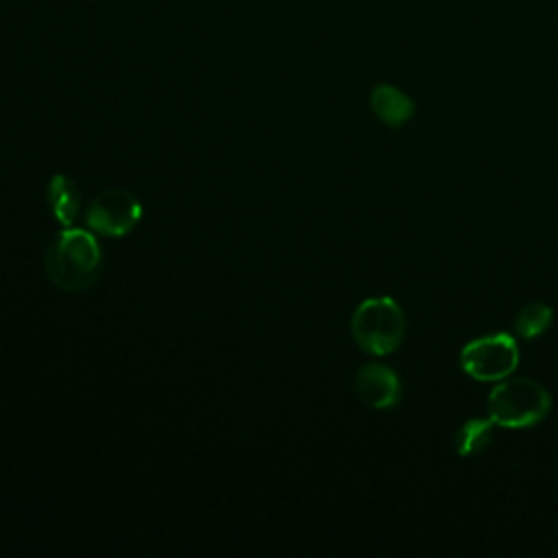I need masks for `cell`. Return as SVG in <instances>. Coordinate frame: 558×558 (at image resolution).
<instances>
[{
  "label": "cell",
  "instance_id": "obj_3",
  "mask_svg": "<svg viewBox=\"0 0 558 558\" xmlns=\"http://www.w3.org/2000/svg\"><path fill=\"white\" fill-rule=\"evenodd\" d=\"M351 333L357 347L373 355L392 353L405 333V316L390 296L362 301L351 316Z\"/></svg>",
  "mask_w": 558,
  "mask_h": 558
},
{
  "label": "cell",
  "instance_id": "obj_1",
  "mask_svg": "<svg viewBox=\"0 0 558 558\" xmlns=\"http://www.w3.org/2000/svg\"><path fill=\"white\" fill-rule=\"evenodd\" d=\"M44 266L48 279L65 292L89 288L102 268V251L94 231L63 227L48 244Z\"/></svg>",
  "mask_w": 558,
  "mask_h": 558
},
{
  "label": "cell",
  "instance_id": "obj_7",
  "mask_svg": "<svg viewBox=\"0 0 558 558\" xmlns=\"http://www.w3.org/2000/svg\"><path fill=\"white\" fill-rule=\"evenodd\" d=\"M371 109L384 124L401 126L412 118L414 102L401 89L388 83H381V85H375L371 92Z\"/></svg>",
  "mask_w": 558,
  "mask_h": 558
},
{
  "label": "cell",
  "instance_id": "obj_6",
  "mask_svg": "<svg viewBox=\"0 0 558 558\" xmlns=\"http://www.w3.org/2000/svg\"><path fill=\"white\" fill-rule=\"evenodd\" d=\"M355 390L366 405L388 410L399 403L401 379L384 364H364L355 375Z\"/></svg>",
  "mask_w": 558,
  "mask_h": 558
},
{
  "label": "cell",
  "instance_id": "obj_5",
  "mask_svg": "<svg viewBox=\"0 0 558 558\" xmlns=\"http://www.w3.org/2000/svg\"><path fill=\"white\" fill-rule=\"evenodd\" d=\"M142 220V203L126 190L100 192L85 211L89 231L105 238H122Z\"/></svg>",
  "mask_w": 558,
  "mask_h": 558
},
{
  "label": "cell",
  "instance_id": "obj_4",
  "mask_svg": "<svg viewBox=\"0 0 558 558\" xmlns=\"http://www.w3.org/2000/svg\"><path fill=\"white\" fill-rule=\"evenodd\" d=\"M519 364V347L510 333L482 336L460 351V366L477 381H501Z\"/></svg>",
  "mask_w": 558,
  "mask_h": 558
},
{
  "label": "cell",
  "instance_id": "obj_2",
  "mask_svg": "<svg viewBox=\"0 0 558 558\" xmlns=\"http://www.w3.org/2000/svg\"><path fill=\"white\" fill-rule=\"evenodd\" d=\"M549 408V392L527 377H506L488 392V416L495 425L508 429H525L541 423Z\"/></svg>",
  "mask_w": 558,
  "mask_h": 558
},
{
  "label": "cell",
  "instance_id": "obj_8",
  "mask_svg": "<svg viewBox=\"0 0 558 558\" xmlns=\"http://www.w3.org/2000/svg\"><path fill=\"white\" fill-rule=\"evenodd\" d=\"M48 205L52 216L63 227H72L81 211V194L76 183L65 174H54L48 183Z\"/></svg>",
  "mask_w": 558,
  "mask_h": 558
},
{
  "label": "cell",
  "instance_id": "obj_10",
  "mask_svg": "<svg viewBox=\"0 0 558 558\" xmlns=\"http://www.w3.org/2000/svg\"><path fill=\"white\" fill-rule=\"evenodd\" d=\"M551 307L545 303H527L525 307L519 310L517 318H514V331L517 336H521L523 340H532L536 336H541L549 323H551Z\"/></svg>",
  "mask_w": 558,
  "mask_h": 558
},
{
  "label": "cell",
  "instance_id": "obj_9",
  "mask_svg": "<svg viewBox=\"0 0 558 558\" xmlns=\"http://www.w3.org/2000/svg\"><path fill=\"white\" fill-rule=\"evenodd\" d=\"M493 427L495 423L490 416H475V418H469L464 425H460L453 436V447L458 456L482 453L493 440Z\"/></svg>",
  "mask_w": 558,
  "mask_h": 558
}]
</instances>
